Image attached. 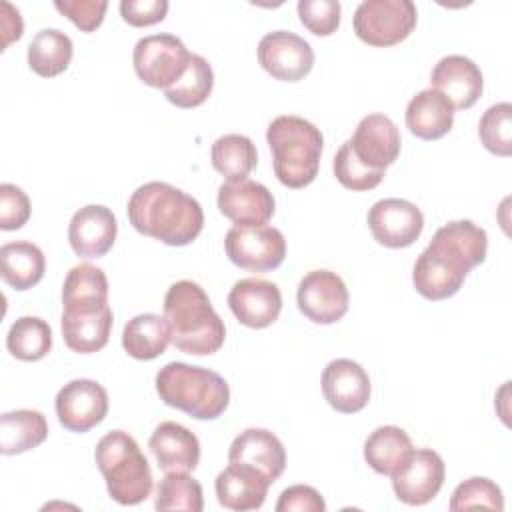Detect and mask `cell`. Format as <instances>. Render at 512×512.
Returning a JSON list of instances; mask_svg holds the SVG:
<instances>
[{"mask_svg": "<svg viewBox=\"0 0 512 512\" xmlns=\"http://www.w3.org/2000/svg\"><path fill=\"white\" fill-rule=\"evenodd\" d=\"M454 106L438 90L426 88L406 106V128L420 140H438L452 130Z\"/></svg>", "mask_w": 512, "mask_h": 512, "instance_id": "cell-24", "label": "cell"}, {"mask_svg": "<svg viewBox=\"0 0 512 512\" xmlns=\"http://www.w3.org/2000/svg\"><path fill=\"white\" fill-rule=\"evenodd\" d=\"M228 462H242L260 470L272 484L286 468V450L276 434L266 428H246L228 450Z\"/></svg>", "mask_w": 512, "mask_h": 512, "instance_id": "cell-22", "label": "cell"}, {"mask_svg": "<svg viewBox=\"0 0 512 512\" xmlns=\"http://www.w3.org/2000/svg\"><path fill=\"white\" fill-rule=\"evenodd\" d=\"M228 306L236 320L248 328L274 324L282 310L280 288L264 278H242L228 292Z\"/></svg>", "mask_w": 512, "mask_h": 512, "instance_id": "cell-16", "label": "cell"}, {"mask_svg": "<svg viewBox=\"0 0 512 512\" xmlns=\"http://www.w3.org/2000/svg\"><path fill=\"white\" fill-rule=\"evenodd\" d=\"M216 204L220 214L238 226L266 224L276 210L272 192L250 178L220 184Z\"/></svg>", "mask_w": 512, "mask_h": 512, "instance_id": "cell-17", "label": "cell"}, {"mask_svg": "<svg viewBox=\"0 0 512 512\" xmlns=\"http://www.w3.org/2000/svg\"><path fill=\"white\" fill-rule=\"evenodd\" d=\"M48 438V422L40 410H12L0 416V452L14 456L40 446Z\"/></svg>", "mask_w": 512, "mask_h": 512, "instance_id": "cell-29", "label": "cell"}, {"mask_svg": "<svg viewBox=\"0 0 512 512\" xmlns=\"http://www.w3.org/2000/svg\"><path fill=\"white\" fill-rule=\"evenodd\" d=\"M418 12L412 0H364L358 4L352 26L368 46H394L416 28Z\"/></svg>", "mask_w": 512, "mask_h": 512, "instance_id": "cell-7", "label": "cell"}, {"mask_svg": "<svg viewBox=\"0 0 512 512\" xmlns=\"http://www.w3.org/2000/svg\"><path fill=\"white\" fill-rule=\"evenodd\" d=\"M6 348L22 362L42 360L52 348V328L38 316H20L6 334Z\"/></svg>", "mask_w": 512, "mask_h": 512, "instance_id": "cell-33", "label": "cell"}, {"mask_svg": "<svg viewBox=\"0 0 512 512\" xmlns=\"http://www.w3.org/2000/svg\"><path fill=\"white\" fill-rule=\"evenodd\" d=\"M370 390L366 370L350 358H336L322 372V394L342 414L360 412L370 400Z\"/></svg>", "mask_w": 512, "mask_h": 512, "instance_id": "cell-19", "label": "cell"}, {"mask_svg": "<svg viewBox=\"0 0 512 512\" xmlns=\"http://www.w3.org/2000/svg\"><path fill=\"white\" fill-rule=\"evenodd\" d=\"M434 90L442 92L454 106V110L472 108L484 90V76L470 60L462 54H448L438 60L430 74Z\"/></svg>", "mask_w": 512, "mask_h": 512, "instance_id": "cell-20", "label": "cell"}, {"mask_svg": "<svg viewBox=\"0 0 512 512\" xmlns=\"http://www.w3.org/2000/svg\"><path fill=\"white\" fill-rule=\"evenodd\" d=\"M258 62L276 80L298 82L314 66L312 46L298 34L274 30L258 42Z\"/></svg>", "mask_w": 512, "mask_h": 512, "instance_id": "cell-12", "label": "cell"}, {"mask_svg": "<svg viewBox=\"0 0 512 512\" xmlns=\"http://www.w3.org/2000/svg\"><path fill=\"white\" fill-rule=\"evenodd\" d=\"M44 270H46V258L36 244L28 240L2 244L0 274L8 286L16 290H28L42 280Z\"/></svg>", "mask_w": 512, "mask_h": 512, "instance_id": "cell-27", "label": "cell"}, {"mask_svg": "<svg viewBox=\"0 0 512 512\" xmlns=\"http://www.w3.org/2000/svg\"><path fill=\"white\" fill-rule=\"evenodd\" d=\"M354 156L370 170H386L400 154L398 126L384 114L364 116L348 140Z\"/></svg>", "mask_w": 512, "mask_h": 512, "instance_id": "cell-15", "label": "cell"}, {"mask_svg": "<svg viewBox=\"0 0 512 512\" xmlns=\"http://www.w3.org/2000/svg\"><path fill=\"white\" fill-rule=\"evenodd\" d=\"M332 170H334L336 180L344 188L354 190V192L372 190L384 178L382 170H370V168H366L364 164L358 162V158L354 156L348 140L338 148V152L334 156V162H332Z\"/></svg>", "mask_w": 512, "mask_h": 512, "instance_id": "cell-38", "label": "cell"}, {"mask_svg": "<svg viewBox=\"0 0 512 512\" xmlns=\"http://www.w3.org/2000/svg\"><path fill=\"white\" fill-rule=\"evenodd\" d=\"M486 230L472 220H452L440 226L414 262L412 282L426 300L454 296L472 268L486 260Z\"/></svg>", "mask_w": 512, "mask_h": 512, "instance_id": "cell-1", "label": "cell"}, {"mask_svg": "<svg viewBox=\"0 0 512 512\" xmlns=\"http://www.w3.org/2000/svg\"><path fill=\"white\" fill-rule=\"evenodd\" d=\"M270 480L254 466L242 462H228V466L216 476L214 490L220 506L236 512L258 510L270 488Z\"/></svg>", "mask_w": 512, "mask_h": 512, "instance_id": "cell-21", "label": "cell"}, {"mask_svg": "<svg viewBox=\"0 0 512 512\" xmlns=\"http://www.w3.org/2000/svg\"><path fill=\"white\" fill-rule=\"evenodd\" d=\"M156 392L164 404L196 420H216L230 402V386L218 372L186 362L162 366L156 374Z\"/></svg>", "mask_w": 512, "mask_h": 512, "instance_id": "cell-5", "label": "cell"}, {"mask_svg": "<svg viewBox=\"0 0 512 512\" xmlns=\"http://www.w3.org/2000/svg\"><path fill=\"white\" fill-rule=\"evenodd\" d=\"M112 322H114V314L110 306L96 312H84V314L62 312L64 342L70 350L78 354L98 352L108 344Z\"/></svg>", "mask_w": 512, "mask_h": 512, "instance_id": "cell-28", "label": "cell"}, {"mask_svg": "<svg viewBox=\"0 0 512 512\" xmlns=\"http://www.w3.org/2000/svg\"><path fill=\"white\" fill-rule=\"evenodd\" d=\"M72 54L74 46L66 32L44 28L28 44V66L42 78H54L70 66Z\"/></svg>", "mask_w": 512, "mask_h": 512, "instance_id": "cell-31", "label": "cell"}, {"mask_svg": "<svg viewBox=\"0 0 512 512\" xmlns=\"http://www.w3.org/2000/svg\"><path fill=\"white\" fill-rule=\"evenodd\" d=\"M366 220L374 240L386 248H406L424 230L422 210L404 198H382L374 202Z\"/></svg>", "mask_w": 512, "mask_h": 512, "instance_id": "cell-13", "label": "cell"}, {"mask_svg": "<svg viewBox=\"0 0 512 512\" xmlns=\"http://www.w3.org/2000/svg\"><path fill=\"white\" fill-rule=\"evenodd\" d=\"M168 2L166 0H122L120 14L122 20L134 28H144L158 24L166 18Z\"/></svg>", "mask_w": 512, "mask_h": 512, "instance_id": "cell-43", "label": "cell"}, {"mask_svg": "<svg viewBox=\"0 0 512 512\" xmlns=\"http://www.w3.org/2000/svg\"><path fill=\"white\" fill-rule=\"evenodd\" d=\"M446 466L442 456L432 448L414 450L400 472L392 476V488L400 502L422 506L436 498L444 484Z\"/></svg>", "mask_w": 512, "mask_h": 512, "instance_id": "cell-14", "label": "cell"}, {"mask_svg": "<svg viewBox=\"0 0 512 512\" xmlns=\"http://www.w3.org/2000/svg\"><path fill=\"white\" fill-rule=\"evenodd\" d=\"M156 510L202 512L204 492L196 478L188 472H166L156 488Z\"/></svg>", "mask_w": 512, "mask_h": 512, "instance_id": "cell-35", "label": "cell"}, {"mask_svg": "<svg viewBox=\"0 0 512 512\" xmlns=\"http://www.w3.org/2000/svg\"><path fill=\"white\" fill-rule=\"evenodd\" d=\"M210 160L214 170L220 172L226 182H238L248 178V174L256 168L258 152L248 136L224 134L214 140Z\"/></svg>", "mask_w": 512, "mask_h": 512, "instance_id": "cell-32", "label": "cell"}, {"mask_svg": "<svg viewBox=\"0 0 512 512\" xmlns=\"http://www.w3.org/2000/svg\"><path fill=\"white\" fill-rule=\"evenodd\" d=\"M452 512L468 510V508H488V510H504V496L496 482L484 476H472L460 482L448 502Z\"/></svg>", "mask_w": 512, "mask_h": 512, "instance_id": "cell-37", "label": "cell"}, {"mask_svg": "<svg viewBox=\"0 0 512 512\" xmlns=\"http://www.w3.org/2000/svg\"><path fill=\"white\" fill-rule=\"evenodd\" d=\"M170 342L184 354L208 356L222 348L226 326L204 288L192 280L174 282L164 296Z\"/></svg>", "mask_w": 512, "mask_h": 512, "instance_id": "cell-3", "label": "cell"}, {"mask_svg": "<svg viewBox=\"0 0 512 512\" xmlns=\"http://www.w3.org/2000/svg\"><path fill=\"white\" fill-rule=\"evenodd\" d=\"M326 502L322 494L306 484H294L282 490L278 502H276V512H324Z\"/></svg>", "mask_w": 512, "mask_h": 512, "instance_id": "cell-42", "label": "cell"}, {"mask_svg": "<svg viewBox=\"0 0 512 512\" xmlns=\"http://www.w3.org/2000/svg\"><path fill=\"white\" fill-rule=\"evenodd\" d=\"M54 8L82 32H94L108 10L106 0H56Z\"/></svg>", "mask_w": 512, "mask_h": 512, "instance_id": "cell-41", "label": "cell"}, {"mask_svg": "<svg viewBox=\"0 0 512 512\" xmlns=\"http://www.w3.org/2000/svg\"><path fill=\"white\" fill-rule=\"evenodd\" d=\"M30 218V200L26 192L10 182L0 184V228L4 232L22 228Z\"/></svg>", "mask_w": 512, "mask_h": 512, "instance_id": "cell-40", "label": "cell"}, {"mask_svg": "<svg viewBox=\"0 0 512 512\" xmlns=\"http://www.w3.org/2000/svg\"><path fill=\"white\" fill-rule=\"evenodd\" d=\"M298 16L304 28L316 36H330L340 26V2L336 0H300Z\"/></svg>", "mask_w": 512, "mask_h": 512, "instance_id": "cell-39", "label": "cell"}, {"mask_svg": "<svg viewBox=\"0 0 512 512\" xmlns=\"http://www.w3.org/2000/svg\"><path fill=\"white\" fill-rule=\"evenodd\" d=\"M0 30H2V50H6L12 42H16L22 36L24 22L10 2H2V14H0Z\"/></svg>", "mask_w": 512, "mask_h": 512, "instance_id": "cell-44", "label": "cell"}, {"mask_svg": "<svg viewBox=\"0 0 512 512\" xmlns=\"http://www.w3.org/2000/svg\"><path fill=\"white\" fill-rule=\"evenodd\" d=\"M148 448L158 468L164 472H192L200 462V442L196 434L172 420L160 422L154 428Z\"/></svg>", "mask_w": 512, "mask_h": 512, "instance_id": "cell-23", "label": "cell"}, {"mask_svg": "<svg viewBox=\"0 0 512 512\" xmlns=\"http://www.w3.org/2000/svg\"><path fill=\"white\" fill-rule=\"evenodd\" d=\"M478 136L484 148L496 156L512 154V104H492L478 122Z\"/></svg>", "mask_w": 512, "mask_h": 512, "instance_id": "cell-36", "label": "cell"}, {"mask_svg": "<svg viewBox=\"0 0 512 512\" xmlns=\"http://www.w3.org/2000/svg\"><path fill=\"white\" fill-rule=\"evenodd\" d=\"M94 460L106 480V490L120 506L144 502L154 486L152 470L138 442L124 430L104 434L94 450Z\"/></svg>", "mask_w": 512, "mask_h": 512, "instance_id": "cell-6", "label": "cell"}, {"mask_svg": "<svg viewBox=\"0 0 512 512\" xmlns=\"http://www.w3.org/2000/svg\"><path fill=\"white\" fill-rule=\"evenodd\" d=\"M66 314L96 312L108 306V278L102 268L82 262L68 270L62 286Z\"/></svg>", "mask_w": 512, "mask_h": 512, "instance_id": "cell-25", "label": "cell"}, {"mask_svg": "<svg viewBox=\"0 0 512 512\" xmlns=\"http://www.w3.org/2000/svg\"><path fill=\"white\" fill-rule=\"evenodd\" d=\"M298 310L314 324H334L346 312L350 294L344 280L332 270H310L296 292Z\"/></svg>", "mask_w": 512, "mask_h": 512, "instance_id": "cell-10", "label": "cell"}, {"mask_svg": "<svg viewBox=\"0 0 512 512\" xmlns=\"http://www.w3.org/2000/svg\"><path fill=\"white\" fill-rule=\"evenodd\" d=\"M266 142L272 150V168L278 182L286 188H304L314 182L324 136L320 128L302 116H276L266 130Z\"/></svg>", "mask_w": 512, "mask_h": 512, "instance_id": "cell-4", "label": "cell"}, {"mask_svg": "<svg viewBox=\"0 0 512 512\" xmlns=\"http://www.w3.org/2000/svg\"><path fill=\"white\" fill-rule=\"evenodd\" d=\"M58 422L76 434H84L100 424L108 414V392L88 378L70 380L56 394Z\"/></svg>", "mask_w": 512, "mask_h": 512, "instance_id": "cell-11", "label": "cell"}, {"mask_svg": "<svg viewBox=\"0 0 512 512\" xmlns=\"http://www.w3.org/2000/svg\"><path fill=\"white\" fill-rule=\"evenodd\" d=\"M118 222L110 208L88 204L74 212L68 224V242L80 258H102L116 242Z\"/></svg>", "mask_w": 512, "mask_h": 512, "instance_id": "cell-18", "label": "cell"}, {"mask_svg": "<svg viewBox=\"0 0 512 512\" xmlns=\"http://www.w3.org/2000/svg\"><path fill=\"white\" fill-rule=\"evenodd\" d=\"M126 212L136 232L168 246H186L204 228L200 202L168 182L152 180L138 186Z\"/></svg>", "mask_w": 512, "mask_h": 512, "instance_id": "cell-2", "label": "cell"}, {"mask_svg": "<svg viewBox=\"0 0 512 512\" xmlns=\"http://www.w3.org/2000/svg\"><path fill=\"white\" fill-rule=\"evenodd\" d=\"M224 250L232 264L248 272H268L286 258L284 234L268 224H234L224 236Z\"/></svg>", "mask_w": 512, "mask_h": 512, "instance_id": "cell-9", "label": "cell"}, {"mask_svg": "<svg viewBox=\"0 0 512 512\" xmlns=\"http://www.w3.org/2000/svg\"><path fill=\"white\" fill-rule=\"evenodd\" d=\"M192 54L174 34H150L136 42L132 52L136 76L152 88H170L186 72Z\"/></svg>", "mask_w": 512, "mask_h": 512, "instance_id": "cell-8", "label": "cell"}, {"mask_svg": "<svg viewBox=\"0 0 512 512\" xmlns=\"http://www.w3.org/2000/svg\"><path fill=\"white\" fill-rule=\"evenodd\" d=\"M170 328L166 318L154 312L130 318L122 330V348L134 360H154L166 352Z\"/></svg>", "mask_w": 512, "mask_h": 512, "instance_id": "cell-30", "label": "cell"}, {"mask_svg": "<svg viewBox=\"0 0 512 512\" xmlns=\"http://www.w3.org/2000/svg\"><path fill=\"white\" fill-rule=\"evenodd\" d=\"M214 88V72L208 60L200 54H192L186 72L164 90V96L170 104L178 108H196L208 100Z\"/></svg>", "mask_w": 512, "mask_h": 512, "instance_id": "cell-34", "label": "cell"}, {"mask_svg": "<svg viewBox=\"0 0 512 512\" xmlns=\"http://www.w3.org/2000/svg\"><path fill=\"white\" fill-rule=\"evenodd\" d=\"M412 452L414 446L406 430L392 424L376 428L364 442L366 464L374 472L390 478L402 470V466L410 460Z\"/></svg>", "mask_w": 512, "mask_h": 512, "instance_id": "cell-26", "label": "cell"}]
</instances>
